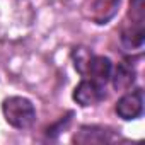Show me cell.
<instances>
[{
  "label": "cell",
  "instance_id": "cell-4",
  "mask_svg": "<svg viewBox=\"0 0 145 145\" xmlns=\"http://www.w3.org/2000/svg\"><path fill=\"white\" fill-rule=\"evenodd\" d=\"M72 99L82 108L96 106L106 99V86H101L91 79L82 77V80L77 84V87L72 92Z\"/></svg>",
  "mask_w": 145,
  "mask_h": 145
},
{
  "label": "cell",
  "instance_id": "cell-10",
  "mask_svg": "<svg viewBox=\"0 0 145 145\" xmlns=\"http://www.w3.org/2000/svg\"><path fill=\"white\" fill-rule=\"evenodd\" d=\"M72 116H74V113H72V111H68L65 116H61L55 125H51V126H48L46 128V137L48 138H56L68 125H70V121H72Z\"/></svg>",
  "mask_w": 145,
  "mask_h": 145
},
{
  "label": "cell",
  "instance_id": "cell-2",
  "mask_svg": "<svg viewBox=\"0 0 145 145\" xmlns=\"http://www.w3.org/2000/svg\"><path fill=\"white\" fill-rule=\"evenodd\" d=\"M2 114L16 130H29L36 121V108L33 101L24 96L5 97L2 103Z\"/></svg>",
  "mask_w": 145,
  "mask_h": 145
},
{
  "label": "cell",
  "instance_id": "cell-1",
  "mask_svg": "<svg viewBox=\"0 0 145 145\" xmlns=\"http://www.w3.org/2000/svg\"><path fill=\"white\" fill-rule=\"evenodd\" d=\"M120 44L128 55H140L145 44V9L143 0H130L126 17L120 29Z\"/></svg>",
  "mask_w": 145,
  "mask_h": 145
},
{
  "label": "cell",
  "instance_id": "cell-8",
  "mask_svg": "<svg viewBox=\"0 0 145 145\" xmlns=\"http://www.w3.org/2000/svg\"><path fill=\"white\" fill-rule=\"evenodd\" d=\"M121 0H94L91 4V19L94 24L104 26L118 14Z\"/></svg>",
  "mask_w": 145,
  "mask_h": 145
},
{
  "label": "cell",
  "instance_id": "cell-6",
  "mask_svg": "<svg viewBox=\"0 0 145 145\" xmlns=\"http://www.w3.org/2000/svg\"><path fill=\"white\" fill-rule=\"evenodd\" d=\"M111 70H113V61L108 56L92 53L82 77L91 79V80H94V82H97L101 86H106L109 82V79H111Z\"/></svg>",
  "mask_w": 145,
  "mask_h": 145
},
{
  "label": "cell",
  "instance_id": "cell-9",
  "mask_svg": "<svg viewBox=\"0 0 145 145\" xmlns=\"http://www.w3.org/2000/svg\"><path fill=\"white\" fill-rule=\"evenodd\" d=\"M72 61H74V68L79 72L80 75H84V72H86V67L92 56V51L86 46H75L74 50H72Z\"/></svg>",
  "mask_w": 145,
  "mask_h": 145
},
{
  "label": "cell",
  "instance_id": "cell-3",
  "mask_svg": "<svg viewBox=\"0 0 145 145\" xmlns=\"http://www.w3.org/2000/svg\"><path fill=\"white\" fill-rule=\"evenodd\" d=\"M114 111L125 121L138 120L143 114V91L140 87H137L133 91L131 89L125 91V94L116 101Z\"/></svg>",
  "mask_w": 145,
  "mask_h": 145
},
{
  "label": "cell",
  "instance_id": "cell-5",
  "mask_svg": "<svg viewBox=\"0 0 145 145\" xmlns=\"http://www.w3.org/2000/svg\"><path fill=\"white\" fill-rule=\"evenodd\" d=\"M114 140V133L104 126L99 125H82L75 135L72 137V142L79 145H89V143H109Z\"/></svg>",
  "mask_w": 145,
  "mask_h": 145
},
{
  "label": "cell",
  "instance_id": "cell-7",
  "mask_svg": "<svg viewBox=\"0 0 145 145\" xmlns=\"http://www.w3.org/2000/svg\"><path fill=\"white\" fill-rule=\"evenodd\" d=\"M109 80L116 91L125 92L133 87V84L137 80V70L131 65V61H120L116 67H113Z\"/></svg>",
  "mask_w": 145,
  "mask_h": 145
}]
</instances>
